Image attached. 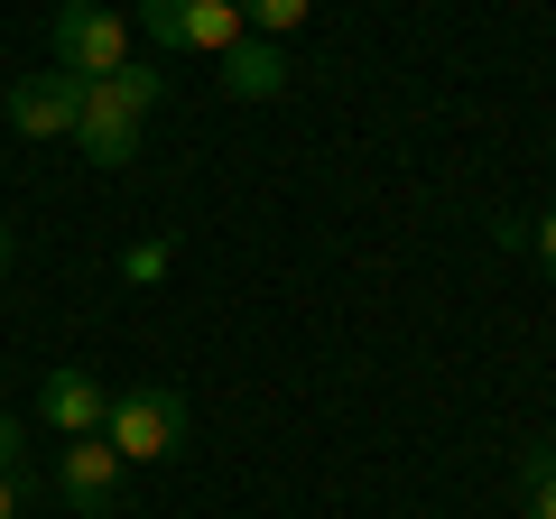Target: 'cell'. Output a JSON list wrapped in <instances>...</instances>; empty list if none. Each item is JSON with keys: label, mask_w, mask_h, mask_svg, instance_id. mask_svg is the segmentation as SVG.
<instances>
[{"label": "cell", "mask_w": 556, "mask_h": 519, "mask_svg": "<svg viewBox=\"0 0 556 519\" xmlns=\"http://www.w3.org/2000/svg\"><path fill=\"white\" fill-rule=\"evenodd\" d=\"M102 445H112L121 464H167V455H186V400L167 390V380H130V390H112Z\"/></svg>", "instance_id": "obj_1"}, {"label": "cell", "mask_w": 556, "mask_h": 519, "mask_svg": "<svg viewBox=\"0 0 556 519\" xmlns=\"http://www.w3.org/2000/svg\"><path fill=\"white\" fill-rule=\"evenodd\" d=\"M112 65H130V28L112 20V10H93V0H65L56 10V75H112Z\"/></svg>", "instance_id": "obj_2"}, {"label": "cell", "mask_w": 556, "mask_h": 519, "mask_svg": "<svg viewBox=\"0 0 556 519\" xmlns=\"http://www.w3.org/2000/svg\"><path fill=\"white\" fill-rule=\"evenodd\" d=\"M10 130L20 140H75V112H84V75H28V84H10Z\"/></svg>", "instance_id": "obj_3"}, {"label": "cell", "mask_w": 556, "mask_h": 519, "mask_svg": "<svg viewBox=\"0 0 556 519\" xmlns=\"http://www.w3.org/2000/svg\"><path fill=\"white\" fill-rule=\"evenodd\" d=\"M121 473H130V464H121L102 436H75V445H65V464H56V492H65V510H75V519H102L121 501Z\"/></svg>", "instance_id": "obj_4"}, {"label": "cell", "mask_w": 556, "mask_h": 519, "mask_svg": "<svg viewBox=\"0 0 556 519\" xmlns=\"http://www.w3.org/2000/svg\"><path fill=\"white\" fill-rule=\"evenodd\" d=\"M75 149H84V159H93V167H130L139 159V112H121V102H112V84H84V112H75Z\"/></svg>", "instance_id": "obj_5"}, {"label": "cell", "mask_w": 556, "mask_h": 519, "mask_svg": "<svg viewBox=\"0 0 556 519\" xmlns=\"http://www.w3.org/2000/svg\"><path fill=\"white\" fill-rule=\"evenodd\" d=\"M38 418L56 427V436H102V418H112V390H102L93 371H47Z\"/></svg>", "instance_id": "obj_6"}, {"label": "cell", "mask_w": 556, "mask_h": 519, "mask_svg": "<svg viewBox=\"0 0 556 519\" xmlns=\"http://www.w3.org/2000/svg\"><path fill=\"white\" fill-rule=\"evenodd\" d=\"M223 93H232V102H278V93H288V56H278V38H251V28H241V38L223 47Z\"/></svg>", "instance_id": "obj_7"}, {"label": "cell", "mask_w": 556, "mask_h": 519, "mask_svg": "<svg viewBox=\"0 0 556 519\" xmlns=\"http://www.w3.org/2000/svg\"><path fill=\"white\" fill-rule=\"evenodd\" d=\"M177 28H186L195 56H223L241 38V0H177Z\"/></svg>", "instance_id": "obj_8"}, {"label": "cell", "mask_w": 556, "mask_h": 519, "mask_svg": "<svg viewBox=\"0 0 556 519\" xmlns=\"http://www.w3.org/2000/svg\"><path fill=\"white\" fill-rule=\"evenodd\" d=\"M102 84H112V102H121V112H139V121H149V102L167 93V75H159V65H112Z\"/></svg>", "instance_id": "obj_9"}, {"label": "cell", "mask_w": 556, "mask_h": 519, "mask_svg": "<svg viewBox=\"0 0 556 519\" xmlns=\"http://www.w3.org/2000/svg\"><path fill=\"white\" fill-rule=\"evenodd\" d=\"M306 10L316 0H241V28L251 38H288V28H306Z\"/></svg>", "instance_id": "obj_10"}, {"label": "cell", "mask_w": 556, "mask_h": 519, "mask_svg": "<svg viewBox=\"0 0 556 519\" xmlns=\"http://www.w3.org/2000/svg\"><path fill=\"white\" fill-rule=\"evenodd\" d=\"M139 28H149V38H159L167 56L186 47V28H177V0H139Z\"/></svg>", "instance_id": "obj_11"}, {"label": "cell", "mask_w": 556, "mask_h": 519, "mask_svg": "<svg viewBox=\"0 0 556 519\" xmlns=\"http://www.w3.org/2000/svg\"><path fill=\"white\" fill-rule=\"evenodd\" d=\"M167 260H177V251H167V241H139V251H130V260H121V269H130V279H139V288H149V279H167Z\"/></svg>", "instance_id": "obj_12"}, {"label": "cell", "mask_w": 556, "mask_h": 519, "mask_svg": "<svg viewBox=\"0 0 556 519\" xmlns=\"http://www.w3.org/2000/svg\"><path fill=\"white\" fill-rule=\"evenodd\" d=\"M28 510V464H20V473H0V519H20Z\"/></svg>", "instance_id": "obj_13"}, {"label": "cell", "mask_w": 556, "mask_h": 519, "mask_svg": "<svg viewBox=\"0 0 556 519\" xmlns=\"http://www.w3.org/2000/svg\"><path fill=\"white\" fill-rule=\"evenodd\" d=\"M0 473H20V418L0 408Z\"/></svg>", "instance_id": "obj_14"}, {"label": "cell", "mask_w": 556, "mask_h": 519, "mask_svg": "<svg viewBox=\"0 0 556 519\" xmlns=\"http://www.w3.org/2000/svg\"><path fill=\"white\" fill-rule=\"evenodd\" d=\"M519 492H529V519H556V473L547 482H519Z\"/></svg>", "instance_id": "obj_15"}, {"label": "cell", "mask_w": 556, "mask_h": 519, "mask_svg": "<svg viewBox=\"0 0 556 519\" xmlns=\"http://www.w3.org/2000/svg\"><path fill=\"white\" fill-rule=\"evenodd\" d=\"M538 269L556 279V214H538Z\"/></svg>", "instance_id": "obj_16"}, {"label": "cell", "mask_w": 556, "mask_h": 519, "mask_svg": "<svg viewBox=\"0 0 556 519\" xmlns=\"http://www.w3.org/2000/svg\"><path fill=\"white\" fill-rule=\"evenodd\" d=\"M0 269H10V232H0Z\"/></svg>", "instance_id": "obj_17"}]
</instances>
